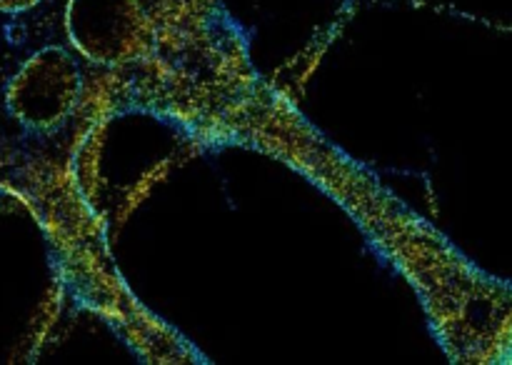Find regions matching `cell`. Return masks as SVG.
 I'll return each mask as SVG.
<instances>
[{"instance_id":"1","label":"cell","mask_w":512,"mask_h":365,"mask_svg":"<svg viewBox=\"0 0 512 365\" xmlns=\"http://www.w3.org/2000/svg\"><path fill=\"white\" fill-rule=\"evenodd\" d=\"M65 33L90 63L115 68L148 53L153 23L140 0H68Z\"/></svg>"},{"instance_id":"2","label":"cell","mask_w":512,"mask_h":365,"mask_svg":"<svg viewBox=\"0 0 512 365\" xmlns=\"http://www.w3.org/2000/svg\"><path fill=\"white\" fill-rule=\"evenodd\" d=\"M80 98V65L58 45L30 55L5 88V105L30 130H53Z\"/></svg>"},{"instance_id":"3","label":"cell","mask_w":512,"mask_h":365,"mask_svg":"<svg viewBox=\"0 0 512 365\" xmlns=\"http://www.w3.org/2000/svg\"><path fill=\"white\" fill-rule=\"evenodd\" d=\"M38 3L40 0H0V13H23Z\"/></svg>"},{"instance_id":"4","label":"cell","mask_w":512,"mask_h":365,"mask_svg":"<svg viewBox=\"0 0 512 365\" xmlns=\"http://www.w3.org/2000/svg\"><path fill=\"white\" fill-rule=\"evenodd\" d=\"M5 35H8L10 43H23L25 28H23V25H18V23H10L8 28H5Z\"/></svg>"}]
</instances>
